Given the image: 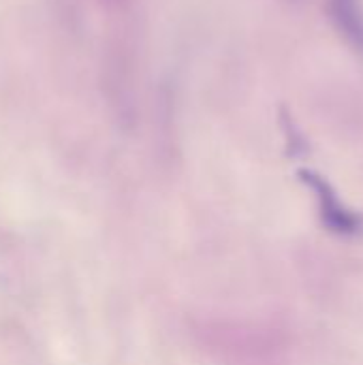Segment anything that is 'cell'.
I'll return each instance as SVG.
<instances>
[{
    "label": "cell",
    "mask_w": 363,
    "mask_h": 365,
    "mask_svg": "<svg viewBox=\"0 0 363 365\" xmlns=\"http://www.w3.org/2000/svg\"><path fill=\"white\" fill-rule=\"evenodd\" d=\"M300 182L312 192L317 207H319V216L321 222L336 235H353L362 229V216L357 212H353L336 192V188L332 186V182L312 171V169H300L297 171Z\"/></svg>",
    "instance_id": "cell-1"
},
{
    "label": "cell",
    "mask_w": 363,
    "mask_h": 365,
    "mask_svg": "<svg viewBox=\"0 0 363 365\" xmlns=\"http://www.w3.org/2000/svg\"><path fill=\"white\" fill-rule=\"evenodd\" d=\"M327 17L344 45L363 58V0H327Z\"/></svg>",
    "instance_id": "cell-2"
}]
</instances>
